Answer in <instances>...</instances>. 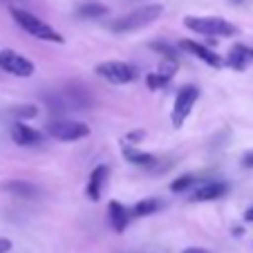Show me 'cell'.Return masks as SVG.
<instances>
[{"label": "cell", "mask_w": 253, "mask_h": 253, "mask_svg": "<svg viewBox=\"0 0 253 253\" xmlns=\"http://www.w3.org/2000/svg\"><path fill=\"white\" fill-rule=\"evenodd\" d=\"M153 49L162 52L164 58H177V56H175V49H170L168 45H164V43H153Z\"/></svg>", "instance_id": "21"}, {"label": "cell", "mask_w": 253, "mask_h": 253, "mask_svg": "<svg viewBox=\"0 0 253 253\" xmlns=\"http://www.w3.org/2000/svg\"><path fill=\"white\" fill-rule=\"evenodd\" d=\"M47 132L58 141H77L90 134V128L81 121H67V119H56L47 124Z\"/></svg>", "instance_id": "6"}, {"label": "cell", "mask_w": 253, "mask_h": 253, "mask_svg": "<svg viewBox=\"0 0 253 253\" xmlns=\"http://www.w3.org/2000/svg\"><path fill=\"white\" fill-rule=\"evenodd\" d=\"M36 105H16V108H11V115L16 117H23V119H32V117H36Z\"/></svg>", "instance_id": "20"}, {"label": "cell", "mask_w": 253, "mask_h": 253, "mask_svg": "<svg viewBox=\"0 0 253 253\" xmlns=\"http://www.w3.org/2000/svg\"><path fill=\"white\" fill-rule=\"evenodd\" d=\"M226 63H229L233 70H238V72L247 70V65H251L253 63V49L247 47V45H233V47L229 49Z\"/></svg>", "instance_id": "11"}, {"label": "cell", "mask_w": 253, "mask_h": 253, "mask_svg": "<svg viewBox=\"0 0 253 253\" xmlns=\"http://www.w3.org/2000/svg\"><path fill=\"white\" fill-rule=\"evenodd\" d=\"M197 99H200V87H195V85H184L182 90L177 92L175 105H172V115H170V121L175 128H179L186 121V117L191 115Z\"/></svg>", "instance_id": "5"}, {"label": "cell", "mask_w": 253, "mask_h": 253, "mask_svg": "<svg viewBox=\"0 0 253 253\" xmlns=\"http://www.w3.org/2000/svg\"><path fill=\"white\" fill-rule=\"evenodd\" d=\"M81 18H103L105 14H108V7L105 5H101V2H85V5H81L79 7V11H77Z\"/></svg>", "instance_id": "17"}, {"label": "cell", "mask_w": 253, "mask_h": 253, "mask_svg": "<svg viewBox=\"0 0 253 253\" xmlns=\"http://www.w3.org/2000/svg\"><path fill=\"white\" fill-rule=\"evenodd\" d=\"M7 251H11V240L0 238V253H7Z\"/></svg>", "instance_id": "23"}, {"label": "cell", "mask_w": 253, "mask_h": 253, "mask_svg": "<svg viewBox=\"0 0 253 253\" xmlns=\"http://www.w3.org/2000/svg\"><path fill=\"white\" fill-rule=\"evenodd\" d=\"M184 25L191 32L204 34V36H233L238 32L235 25H231L229 20L220 18V16H186Z\"/></svg>", "instance_id": "3"}, {"label": "cell", "mask_w": 253, "mask_h": 253, "mask_svg": "<svg viewBox=\"0 0 253 253\" xmlns=\"http://www.w3.org/2000/svg\"><path fill=\"white\" fill-rule=\"evenodd\" d=\"M195 182H197V179H195L193 175H182L179 179H175V182L170 184V191H172V193H184L186 188H191Z\"/></svg>", "instance_id": "19"}, {"label": "cell", "mask_w": 253, "mask_h": 253, "mask_svg": "<svg viewBox=\"0 0 253 253\" xmlns=\"http://www.w3.org/2000/svg\"><path fill=\"white\" fill-rule=\"evenodd\" d=\"M159 209H162V202L155 200V197H148V200H141V202H137V204H134V215L143 217V215L157 213Z\"/></svg>", "instance_id": "18"}, {"label": "cell", "mask_w": 253, "mask_h": 253, "mask_svg": "<svg viewBox=\"0 0 253 253\" xmlns=\"http://www.w3.org/2000/svg\"><path fill=\"white\" fill-rule=\"evenodd\" d=\"M244 220H247V222H253V209H249L247 213H244Z\"/></svg>", "instance_id": "26"}, {"label": "cell", "mask_w": 253, "mask_h": 253, "mask_svg": "<svg viewBox=\"0 0 253 253\" xmlns=\"http://www.w3.org/2000/svg\"><path fill=\"white\" fill-rule=\"evenodd\" d=\"M159 85H162V83H159L157 74H150V77H148V87H150V90H157Z\"/></svg>", "instance_id": "24"}, {"label": "cell", "mask_w": 253, "mask_h": 253, "mask_svg": "<svg viewBox=\"0 0 253 253\" xmlns=\"http://www.w3.org/2000/svg\"><path fill=\"white\" fill-rule=\"evenodd\" d=\"M143 137H146V132H143V130H134V132H130L128 137H126V141H128V143H137V141H141Z\"/></svg>", "instance_id": "22"}, {"label": "cell", "mask_w": 253, "mask_h": 253, "mask_svg": "<svg viewBox=\"0 0 253 253\" xmlns=\"http://www.w3.org/2000/svg\"><path fill=\"white\" fill-rule=\"evenodd\" d=\"M162 14H164V5H157V2H155V5H143V7L132 9L130 14L121 16V18L112 20L110 29L112 32H117V34L134 32V29H141V27H146V25L155 23Z\"/></svg>", "instance_id": "1"}, {"label": "cell", "mask_w": 253, "mask_h": 253, "mask_svg": "<svg viewBox=\"0 0 253 253\" xmlns=\"http://www.w3.org/2000/svg\"><path fill=\"white\" fill-rule=\"evenodd\" d=\"M96 77L105 79L110 83H117V85H124V83H132L139 79V72L134 65L124 61H103L94 67Z\"/></svg>", "instance_id": "4"}, {"label": "cell", "mask_w": 253, "mask_h": 253, "mask_svg": "<svg viewBox=\"0 0 253 253\" xmlns=\"http://www.w3.org/2000/svg\"><path fill=\"white\" fill-rule=\"evenodd\" d=\"M108 217H110V224L117 233H124L126 226H128V211L126 206H121L119 202H110L108 204Z\"/></svg>", "instance_id": "13"}, {"label": "cell", "mask_w": 253, "mask_h": 253, "mask_svg": "<svg viewBox=\"0 0 253 253\" xmlns=\"http://www.w3.org/2000/svg\"><path fill=\"white\" fill-rule=\"evenodd\" d=\"M105 179H108V166H96L90 175V182H87V197L92 202H99L101 200V188H103Z\"/></svg>", "instance_id": "12"}, {"label": "cell", "mask_w": 253, "mask_h": 253, "mask_svg": "<svg viewBox=\"0 0 253 253\" xmlns=\"http://www.w3.org/2000/svg\"><path fill=\"white\" fill-rule=\"evenodd\" d=\"M177 70H179V63H177V58H164L162 65H159V70L155 72V74H157L159 83H162V85H166V83L170 81L172 77H175Z\"/></svg>", "instance_id": "16"}, {"label": "cell", "mask_w": 253, "mask_h": 253, "mask_svg": "<svg viewBox=\"0 0 253 253\" xmlns=\"http://www.w3.org/2000/svg\"><path fill=\"white\" fill-rule=\"evenodd\" d=\"M11 139H14L18 146H36V143H41V139H43V134L39 132V130L29 128V126L20 124V121H16L14 126H11Z\"/></svg>", "instance_id": "10"}, {"label": "cell", "mask_w": 253, "mask_h": 253, "mask_svg": "<svg viewBox=\"0 0 253 253\" xmlns=\"http://www.w3.org/2000/svg\"><path fill=\"white\" fill-rule=\"evenodd\" d=\"M184 253H209V251H204V249H188V251H184Z\"/></svg>", "instance_id": "27"}, {"label": "cell", "mask_w": 253, "mask_h": 253, "mask_svg": "<svg viewBox=\"0 0 253 253\" xmlns=\"http://www.w3.org/2000/svg\"><path fill=\"white\" fill-rule=\"evenodd\" d=\"M0 67L20 79H29L34 74V63L27 61L25 56H20V54L11 52V49H2L0 52Z\"/></svg>", "instance_id": "7"}, {"label": "cell", "mask_w": 253, "mask_h": 253, "mask_svg": "<svg viewBox=\"0 0 253 253\" xmlns=\"http://www.w3.org/2000/svg\"><path fill=\"white\" fill-rule=\"evenodd\" d=\"M179 47L186 49L188 54H193L195 58L204 61L206 65H211V67H222V65H224V61H222L217 54H213L209 47H204V45L195 43V41H179Z\"/></svg>", "instance_id": "9"}, {"label": "cell", "mask_w": 253, "mask_h": 253, "mask_svg": "<svg viewBox=\"0 0 253 253\" xmlns=\"http://www.w3.org/2000/svg\"><path fill=\"white\" fill-rule=\"evenodd\" d=\"M2 191L11 193V195H16V197H34V195H39V188L34 186V184H29V182H23V179H11V182L2 184Z\"/></svg>", "instance_id": "14"}, {"label": "cell", "mask_w": 253, "mask_h": 253, "mask_svg": "<svg viewBox=\"0 0 253 253\" xmlns=\"http://www.w3.org/2000/svg\"><path fill=\"white\" fill-rule=\"evenodd\" d=\"M229 193V184L224 182H206L202 186H197L193 191L191 200L193 202H211V200H220Z\"/></svg>", "instance_id": "8"}, {"label": "cell", "mask_w": 253, "mask_h": 253, "mask_svg": "<svg viewBox=\"0 0 253 253\" xmlns=\"http://www.w3.org/2000/svg\"><path fill=\"white\" fill-rule=\"evenodd\" d=\"M242 166H244V168H253V150H251V153H247V155L242 157Z\"/></svg>", "instance_id": "25"}, {"label": "cell", "mask_w": 253, "mask_h": 253, "mask_svg": "<svg viewBox=\"0 0 253 253\" xmlns=\"http://www.w3.org/2000/svg\"><path fill=\"white\" fill-rule=\"evenodd\" d=\"M11 16H14L16 23H18L29 36H34V39L47 41V43H65V39H63L61 34L54 27H49L45 20H41L39 16L29 14V11H25V9H18V7H11Z\"/></svg>", "instance_id": "2"}, {"label": "cell", "mask_w": 253, "mask_h": 253, "mask_svg": "<svg viewBox=\"0 0 253 253\" xmlns=\"http://www.w3.org/2000/svg\"><path fill=\"white\" fill-rule=\"evenodd\" d=\"M124 157H126V162H130V164H134V166H153L155 164V155H150V153H143V150H137L134 146H124Z\"/></svg>", "instance_id": "15"}, {"label": "cell", "mask_w": 253, "mask_h": 253, "mask_svg": "<svg viewBox=\"0 0 253 253\" xmlns=\"http://www.w3.org/2000/svg\"><path fill=\"white\" fill-rule=\"evenodd\" d=\"M233 2H242V0H233Z\"/></svg>", "instance_id": "28"}]
</instances>
